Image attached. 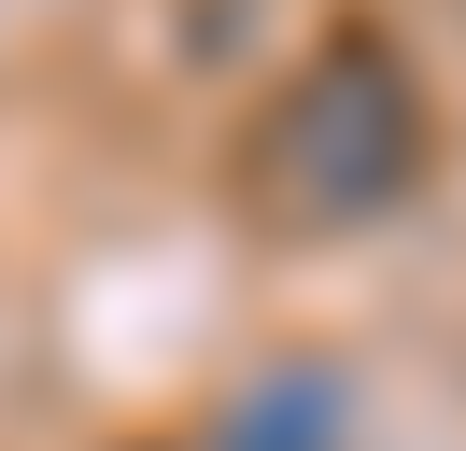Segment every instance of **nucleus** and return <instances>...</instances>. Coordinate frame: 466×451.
Returning <instances> with one entry per match:
<instances>
[{
    "label": "nucleus",
    "instance_id": "obj_1",
    "mask_svg": "<svg viewBox=\"0 0 466 451\" xmlns=\"http://www.w3.org/2000/svg\"><path fill=\"white\" fill-rule=\"evenodd\" d=\"M268 169H283L311 212H368V197H396V169H410V99L381 71H325V85H297V113H283V141H268Z\"/></svg>",
    "mask_w": 466,
    "mask_h": 451
},
{
    "label": "nucleus",
    "instance_id": "obj_2",
    "mask_svg": "<svg viewBox=\"0 0 466 451\" xmlns=\"http://www.w3.org/2000/svg\"><path fill=\"white\" fill-rule=\"evenodd\" d=\"M311 423H339V395H325V381H268V395H255V423H240V451H297Z\"/></svg>",
    "mask_w": 466,
    "mask_h": 451
}]
</instances>
